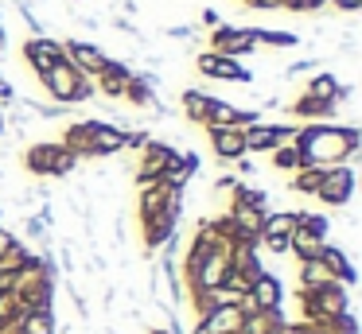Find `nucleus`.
Masks as SVG:
<instances>
[{
    "instance_id": "obj_33",
    "label": "nucleus",
    "mask_w": 362,
    "mask_h": 334,
    "mask_svg": "<svg viewBox=\"0 0 362 334\" xmlns=\"http://www.w3.org/2000/svg\"><path fill=\"white\" fill-rule=\"evenodd\" d=\"M331 4H335L339 12H358V8H362V0H331Z\"/></svg>"
},
{
    "instance_id": "obj_6",
    "label": "nucleus",
    "mask_w": 362,
    "mask_h": 334,
    "mask_svg": "<svg viewBox=\"0 0 362 334\" xmlns=\"http://www.w3.org/2000/svg\"><path fill=\"white\" fill-rule=\"evenodd\" d=\"M284 307V284L276 272L265 268V276L242 295V311H281Z\"/></svg>"
},
{
    "instance_id": "obj_7",
    "label": "nucleus",
    "mask_w": 362,
    "mask_h": 334,
    "mask_svg": "<svg viewBox=\"0 0 362 334\" xmlns=\"http://www.w3.org/2000/svg\"><path fill=\"white\" fill-rule=\"evenodd\" d=\"M354 194V171L346 167V163H339V167H327L320 179V186H315V198L327 202V206H346Z\"/></svg>"
},
{
    "instance_id": "obj_25",
    "label": "nucleus",
    "mask_w": 362,
    "mask_h": 334,
    "mask_svg": "<svg viewBox=\"0 0 362 334\" xmlns=\"http://www.w3.org/2000/svg\"><path fill=\"white\" fill-rule=\"evenodd\" d=\"M339 90H343V85L335 82V78L331 74H315L312 82H308V97H315V101H339Z\"/></svg>"
},
{
    "instance_id": "obj_20",
    "label": "nucleus",
    "mask_w": 362,
    "mask_h": 334,
    "mask_svg": "<svg viewBox=\"0 0 362 334\" xmlns=\"http://www.w3.org/2000/svg\"><path fill=\"white\" fill-rule=\"evenodd\" d=\"M320 261L327 264V272L335 276V284H343V287H351V284H354V276H358L343 245H331V241H327V249H323V256H320Z\"/></svg>"
},
{
    "instance_id": "obj_16",
    "label": "nucleus",
    "mask_w": 362,
    "mask_h": 334,
    "mask_svg": "<svg viewBox=\"0 0 362 334\" xmlns=\"http://www.w3.org/2000/svg\"><path fill=\"white\" fill-rule=\"evenodd\" d=\"M284 326H288L284 311H245L238 334H284Z\"/></svg>"
},
{
    "instance_id": "obj_3",
    "label": "nucleus",
    "mask_w": 362,
    "mask_h": 334,
    "mask_svg": "<svg viewBox=\"0 0 362 334\" xmlns=\"http://www.w3.org/2000/svg\"><path fill=\"white\" fill-rule=\"evenodd\" d=\"M40 82H43V90L51 93V101H59V105H74V101H86L90 97V78H82L66 59L43 70Z\"/></svg>"
},
{
    "instance_id": "obj_32",
    "label": "nucleus",
    "mask_w": 362,
    "mask_h": 334,
    "mask_svg": "<svg viewBox=\"0 0 362 334\" xmlns=\"http://www.w3.org/2000/svg\"><path fill=\"white\" fill-rule=\"evenodd\" d=\"M12 249H16V233H12V229H4V225H0V261H4V256H8Z\"/></svg>"
},
{
    "instance_id": "obj_27",
    "label": "nucleus",
    "mask_w": 362,
    "mask_h": 334,
    "mask_svg": "<svg viewBox=\"0 0 362 334\" xmlns=\"http://www.w3.org/2000/svg\"><path fill=\"white\" fill-rule=\"evenodd\" d=\"M253 31V47H296L300 39L292 35V31H265V28H250Z\"/></svg>"
},
{
    "instance_id": "obj_34",
    "label": "nucleus",
    "mask_w": 362,
    "mask_h": 334,
    "mask_svg": "<svg viewBox=\"0 0 362 334\" xmlns=\"http://www.w3.org/2000/svg\"><path fill=\"white\" fill-rule=\"evenodd\" d=\"M0 101H12V85H8V78L0 74Z\"/></svg>"
},
{
    "instance_id": "obj_11",
    "label": "nucleus",
    "mask_w": 362,
    "mask_h": 334,
    "mask_svg": "<svg viewBox=\"0 0 362 334\" xmlns=\"http://www.w3.org/2000/svg\"><path fill=\"white\" fill-rule=\"evenodd\" d=\"M211 43H214V54L238 59V54H250L253 51V31L250 28H230V23H222V28H214Z\"/></svg>"
},
{
    "instance_id": "obj_26",
    "label": "nucleus",
    "mask_w": 362,
    "mask_h": 334,
    "mask_svg": "<svg viewBox=\"0 0 362 334\" xmlns=\"http://www.w3.org/2000/svg\"><path fill=\"white\" fill-rule=\"evenodd\" d=\"M206 105H211V97H206V93H199V90L183 93V113H187V121L206 124Z\"/></svg>"
},
{
    "instance_id": "obj_24",
    "label": "nucleus",
    "mask_w": 362,
    "mask_h": 334,
    "mask_svg": "<svg viewBox=\"0 0 362 334\" xmlns=\"http://www.w3.org/2000/svg\"><path fill=\"white\" fill-rule=\"evenodd\" d=\"M296 210H276V214H265V225H261V233H269V237H288L292 229H296Z\"/></svg>"
},
{
    "instance_id": "obj_22",
    "label": "nucleus",
    "mask_w": 362,
    "mask_h": 334,
    "mask_svg": "<svg viewBox=\"0 0 362 334\" xmlns=\"http://www.w3.org/2000/svg\"><path fill=\"white\" fill-rule=\"evenodd\" d=\"M16 326H20V334H55V326H59L55 307H35V311H24Z\"/></svg>"
},
{
    "instance_id": "obj_28",
    "label": "nucleus",
    "mask_w": 362,
    "mask_h": 334,
    "mask_svg": "<svg viewBox=\"0 0 362 334\" xmlns=\"http://www.w3.org/2000/svg\"><path fill=\"white\" fill-rule=\"evenodd\" d=\"M323 171H327V167H300L296 175H292V191H300V194H315V186H320Z\"/></svg>"
},
{
    "instance_id": "obj_29",
    "label": "nucleus",
    "mask_w": 362,
    "mask_h": 334,
    "mask_svg": "<svg viewBox=\"0 0 362 334\" xmlns=\"http://www.w3.org/2000/svg\"><path fill=\"white\" fill-rule=\"evenodd\" d=\"M273 163H276L281 171H300V167H304V163H300V152H296L292 144H281V148H276V152H273Z\"/></svg>"
},
{
    "instance_id": "obj_4",
    "label": "nucleus",
    "mask_w": 362,
    "mask_h": 334,
    "mask_svg": "<svg viewBox=\"0 0 362 334\" xmlns=\"http://www.w3.org/2000/svg\"><path fill=\"white\" fill-rule=\"evenodd\" d=\"M300 307H304V323H331L339 315H351V295L343 284H327L320 292L300 295Z\"/></svg>"
},
{
    "instance_id": "obj_30",
    "label": "nucleus",
    "mask_w": 362,
    "mask_h": 334,
    "mask_svg": "<svg viewBox=\"0 0 362 334\" xmlns=\"http://www.w3.org/2000/svg\"><path fill=\"white\" fill-rule=\"evenodd\" d=\"M20 315H24V307H20L16 292H0V326L12 323V318H20Z\"/></svg>"
},
{
    "instance_id": "obj_21",
    "label": "nucleus",
    "mask_w": 362,
    "mask_h": 334,
    "mask_svg": "<svg viewBox=\"0 0 362 334\" xmlns=\"http://www.w3.org/2000/svg\"><path fill=\"white\" fill-rule=\"evenodd\" d=\"M168 198H172V191H168L164 183L141 186V202H136V210H141V222H148V217H160V214H164Z\"/></svg>"
},
{
    "instance_id": "obj_23",
    "label": "nucleus",
    "mask_w": 362,
    "mask_h": 334,
    "mask_svg": "<svg viewBox=\"0 0 362 334\" xmlns=\"http://www.w3.org/2000/svg\"><path fill=\"white\" fill-rule=\"evenodd\" d=\"M292 113L304 117V121H327V117L335 113V101H315V97H308V93H300V97L292 101Z\"/></svg>"
},
{
    "instance_id": "obj_15",
    "label": "nucleus",
    "mask_w": 362,
    "mask_h": 334,
    "mask_svg": "<svg viewBox=\"0 0 362 334\" xmlns=\"http://www.w3.org/2000/svg\"><path fill=\"white\" fill-rule=\"evenodd\" d=\"M288 249L296 253V261H320L323 249H327V237L315 229H304V225H296V229L288 233Z\"/></svg>"
},
{
    "instance_id": "obj_36",
    "label": "nucleus",
    "mask_w": 362,
    "mask_h": 334,
    "mask_svg": "<svg viewBox=\"0 0 362 334\" xmlns=\"http://www.w3.org/2000/svg\"><path fill=\"white\" fill-rule=\"evenodd\" d=\"M0 136H4V113H0Z\"/></svg>"
},
{
    "instance_id": "obj_12",
    "label": "nucleus",
    "mask_w": 362,
    "mask_h": 334,
    "mask_svg": "<svg viewBox=\"0 0 362 334\" xmlns=\"http://www.w3.org/2000/svg\"><path fill=\"white\" fill-rule=\"evenodd\" d=\"M199 70H203L206 78H218V82H250V70H245L242 62L226 59V54H214V51L199 54Z\"/></svg>"
},
{
    "instance_id": "obj_35",
    "label": "nucleus",
    "mask_w": 362,
    "mask_h": 334,
    "mask_svg": "<svg viewBox=\"0 0 362 334\" xmlns=\"http://www.w3.org/2000/svg\"><path fill=\"white\" fill-rule=\"evenodd\" d=\"M148 334H168V330H164V326H156V330H148Z\"/></svg>"
},
{
    "instance_id": "obj_17",
    "label": "nucleus",
    "mask_w": 362,
    "mask_h": 334,
    "mask_svg": "<svg viewBox=\"0 0 362 334\" xmlns=\"http://www.w3.org/2000/svg\"><path fill=\"white\" fill-rule=\"evenodd\" d=\"M242 318H245V311H242V303H238V307H218V311H211L206 318H195V323L203 326V334H238Z\"/></svg>"
},
{
    "instance_id": "obj_19",
    "label": "nucleus",
    "mask_w": 362,
    "mask_h": 334,
    "mask_svg": "<svg viewBox=\"0 0 362 334\" xmlns=\"http://www.w3.org/2000/svg\"><path fill=\"white\" fill-rule=\"evenodd\" d=\"M129 82H133V70L125 66V62H105L102 70H98V85H102V93H110V97H125Z\"/></svg>"
},
{
    "instance_id": "obj_5",
    "label": "nucleus",
    "mask_w": 362,
    "mask_h": 334,
    "mask_svg": "<svg viewBox=\"0 0 362 334\" xmlns=\"http://www.w3.org/2000/svg\"><path fill=\"white\" fill-rule=\"evenodd\" d=\"M24 167L32 171V175H40V179L71 175V171L78 167V155H74L71 148H63V144H35V148H28Z\"/></svg>"
},
{
    "instance_id": "obj_31",
    "label": "nucleus",
    "mask_w": 362,
    "mask_h": 334,
    "mask_svg": "<svg viewBox=\"0 0 362 334\" xmlns=\"http://www.w3.org/2000/svg\"><path fill=\"white\" fill-rule=\"evenodd\" d=\"M323 4L327 0H284V8H292V12H320Z\"/></svg>"
},
{
    "instance_id": "obj_13",
    "label": "nucleus",
    "mask_w": 362,
    "mask_h": 334,
    "mask_svg": "<svg viewBox=\"0 0 362 334\" xmlns=\"http://www.w3.org/2000/svg\"><path fill=\"white\" fill-rule=\"evenodd\" d=\"M206 136H211V148L218 160H245V132L242 129H206Z\"/></svg>"
},
{
    "instance_id": "obj_18",
    "label": "nucleus",
    "mask_w": 362,
    "mask_h": 334,
    "mask_svg": "<svg viewBox=\"0 0 362 334\" xmlns=\"http://www.w3.org/2000/svg\"><path fill=\"white\" fill-rule=\"evenodd\" d=\"M296 295H308V292H320V287H327V284H335V276L327 272V264L323 261H300V268H296Z\"/></svg>"
},
{
    "instance_id": "obj_14",
    "label": "nucleus",
    "mask_w": 362,
    "mask_h": 334,
    "mask_svg": "<svg viewBox=\"0 0 362 334\" xmlns=\"http://www.w3.org/2000/svg\"><path fill=\"white\" fill-rule=\"evenodd\" d=\"M24 59L32 62V70H35V74H43L47 66H55V62H63V43H55V39H43V35H35V39H28V43H24Z\"/></svg>"
},
{
    "instance_id": "obj_10",
    "label": "nucleus",
    "mask_w": 362,
    "mask_h": 334,
    "mask_svg": "<svg viewBox=\"0 0 362 334\" xmlns=\"http://www.w3.org/2000/svg\"><path fill=\"white\" fill-rule=\"evenodd\" d=\"M175 148L172 144H156V140H148V144L141 148V167H136V186H148V183H160V175H164L168 160H172Z\"/></svg>"
},
{
    "instance_id": "obj_8",
    "label": "nucleus",
    "mask_w": 362,
    "mask_h": 334,
    "mask_svg": "<svg viewBox=\"0 0 362 334\" xmlns=\"http://www.w3.org/2000/svg\"><path fill=\"white\" fill-rule=\"evenodd\" d=\"M245 132V152H276L281 144H292V136H296V129H288V124H250Z\"/></svg>"
},
{
    "instance_id": "obj_2",
    "label": "nucleus",
    "mask_w": 362,
    "mask_h": 334,
    "mask_svg": "<svg viewBox=\"0 0 362 334\" xmlns=\"http://www.w3.org/2000/svg\"><path fill=\"white\" fill-rule=\"evenodd\" d=\"M63 148H71L74 155H90V160H102V155H117L125 152V129L121 124H105V121H82L66 129Z\"/></svg>"
},
{
    "instance_id": "obj_1",
    "label": "nucleus",
    "mask_w": 362,
    "mask_h": 334,
    "mask_svg": "<svg viewBox=\"0 0 362 334\" xmlns=\"http://www.w3.org/2000/svg\"><path fill=\"white\" fill-rule=\"evenodd\" d=\"M358 144L362 136L354 124H308L292 136V148L300 152L304 167H339V163L354 160Z\"/></svg>"
},
{
    "instance_id": "obj_9",
    "label": "nucleus",
    "mask_w": 362,
    "mask_h": 334,
    "mask_svg": "<svg viewBox=\"0 0 362 334\" xmlns=\"http://www.w3.org/2000/svg\"><path fill=\"white\" fill-rule=\"evenodd\" d=\"M63 59L71 62L82 78H98V70L110 62V59H105V51H98L94 43H82V39H66V43H63Z\"/></svg>"
}]
</instances>
